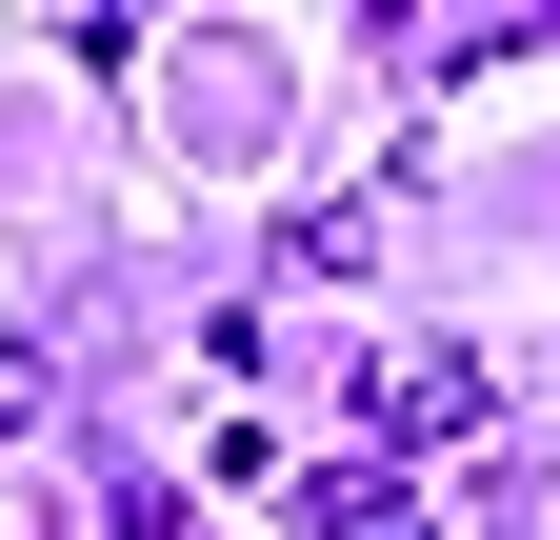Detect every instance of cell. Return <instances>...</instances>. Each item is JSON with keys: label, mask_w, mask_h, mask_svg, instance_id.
<instances>
[{"label": "cell", "mask_w": 560, "mask_h": 540, "mask_svg": "<svg viewBox=\"0 0 560 540\" xmlns=\"http://www.w3.org/2000/svg\"><path fill=\"white\" fill-rule=\"evenodd\" d=\"M361 421H381V441H460V421H480V361H400Z\"/></svg>", "instance_id": "cell-1"}, {"label": "cell", "mask_w": 560, "mask_h": 540, "mask_svg": "<svg viewBox=\"0 0 560 540\" xmlns=\"http://www.w3.org/2000/svg\"><path fill=\"white\" fill-rule=\"evenodd\" d=\"M320 540H420V501L381 481V460H340V481H320Z\"/></svg>", "instance_id": "cell-2"}]
</instances>
